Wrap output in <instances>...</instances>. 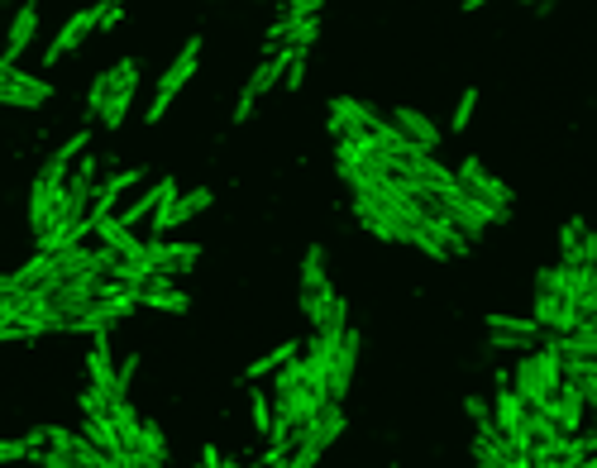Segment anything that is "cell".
<instances>
[{"mask_svg":"<svg viewBox=\"0 0 597 468\" xmlns=\"http://www.w3.org/2000/svg\"><path fill=\"white\" fill-rule=\"evenodd\" d=\"M559 282H564V297L574 306L578 320H597V277L593 268H564L559 263Z\"/></svg>","mask_w":597,"mask_h":468,"instance_id":"12","label":"cell"},{"mask_svg":"<svg viewBox=\"0 0 597 468\" xmlns=\"http://www.w3.org/2000/svg\"><path fill=\"white\" fill-rule=\"evenodd\" d=\"M144 263L158 277H182L201 263V244H168V239H144Z\"/></svg>","mask_w":597,"mask_h":468,"instance_id":"10","label":"cell"},{"mask_svg":"<svg viewBox=\"0 0 597 468\" xmlns=\"http://www.w3.org/2000/svg\"><path fill=\"white\" fill-rule=\"evenodd\" d=\"M110 5H125V0H110Z\"/></svg>","mask_w":597,"mask_h":468,"instance_id":"41","label":"cell"},{"mask_svg":"<svg viewBox=\"0 0 597 468\" xmlns=\"http://www.w3.org/2000/svg\"><path fill=\"white\" fill-rule=\"evenodd\" d=\"M86 144H91V129H77V134H67L63 144H58V153L43 163V172L48 177H58V182H67V168H72V158H82Z\"/></svg>","mask_w":597,"mask_h":468,"instance_id":"24","label":"cell"},{"mask_svg":"<svg viewBox=\"0 0 597 468\" xmlns=\"http://www.w3.org/2000/svg\"><path fill=\"white\" fill-rule=\"evenodd\" d=\"M335 297H340V292H335V282H330V277H325V282H301V316L311 320V330L320 325L325 306H330Z\"/></svg>","mask_w":597,"mask_h":468,"instance_id":"25","label":"cell"},{"mask_svg":"<svg viewBox=\"0 0 597 468\" xmlns=\"http://www.w3.org/2000/svg\"><path fill=\"white\" fill-rule=\"evenodd\" d=\"M359 349H363V335L349 325L335 344V359H330V378H325V397L330 402H344L349 387H354V368H359Z\"/></svg>","mask_w":597,"mask_h":468,"instance_id":"8","label":"cell"},{"mask_svg":"<svg viewBox=\"0 0 597 468\" xmlns=\"http://www.w3.org/2000/svg\"><path fill=\"white\" fill-rule=\"evenodd\" d=\"M373 120H378V110L363 106V101H354V96H340V101H330V134L335 139H354V134H363V129H373Z\"/></svg>","mask_w":597,"mask_h":468,"instance_id":"13","label":"cell"},{"mask_svg":"<svg viewBox=\"0 0 597 468\" xmlns=\"http://www.w3.org/2000/svg\"><path fill=\"white\" fill-rule=\"evenodd\" d=\"M488 335H512V340H526V344H540V325L531 316H502V311H492L488 316Z\"/></svg>","mask_w":597,"mask_h":468,"instance_id":"26","label":"cell"},{"mask_svg":"<svg viewBox=\"0 0 597 468\" xmlns=\"http://www.w3.org/2000/svg\"><path fill=\"white\" fill-rule=\"evenodd\" d=\"M211 206V187H196V192H177L168 196L158 211L149 215V225H153V239H163L168 230H177V225H187V220H196V215Z\"/></svg>","mask_w":597,"mask_h":468,"instance_id":"9","label":"cell"},{"mask_svg":"<svg viewBox=\"0 0 597 468\" xmlns=\"http://www.w3.org/2000/svg\"><path fill=\"white\" fill-rule=\"evenodd\" d=\"M15 459H34L29 440H0V464H15Z\"/></svg>","mask_w":597,"mask_h":468,"instance_id":"34","label":"cell"},{"mask_svg":"<svg viewBox=\"0 0 597 468\" xmlns=\"http://www.w3.org/2000/svg\"><path fill=\"white\" fill-rule=\"evenodd\" d=\"M559 249H564V268H593L597 263V239L588 230V220H569L559 234Z\"/></svg>","mask_w":597,"mask_h":468,"instance_id":"16","label":"cell"},{"mask_svg":"<svg viewBox=\"0 0 597 468\" xmlns=\"http://www.w3.org/2000/svg\"><path fill=\"white\" fill-rule=\"evenodd\" d=\"M531 320L545 330V335H569L578 325L574 306L564 297V282H559V268H545L535 277V306H531Z\"/></svg>","mask_w":597,"mask_h":468,"instance_id":"3","label":"cell"},{"mask_svg":"<svg viewBox=\"0 0 597 468\" xmlns=\"http://www.w3.org/2000/svg\"><path fill=\"white\" fill-rule=\"evenodd\" d=\"M392 129L402 134L406 144H416V149H426V153L440 149V125H435L430 115H421V110L397 106V110H392Z\"/></svg>","mask_w":597,"mask_h":468,"instance_id":"14","label":"cell"},{"mask_svg":"<svg viewBox=\"0 0 597 468\" xmlns=\"http://www.w3.org/2000/svg\"><path fill=\"white\" fill-rule=\"evenodd\" d=\"M120 20H125V10H120V5H101V15H96V29H101V34H110V29H115Z\"/></svg>","mask_w":597,"mask_h":468,"instance_id":"37","label":"cell"},{"mask_svg":"<svg viewBox=\"0 0 597 468\" xmlns=\"http://www.w3.org/2000/svg\"><path fill=\"white\" fill-rule=\"evenodd\" d=\"M249 411H254V430L268 440V430H273V397L263 387H249Z\"/></svg>","mask_w":597,"mask_h":468,"instance_id":"30","label":"cell"},{"mask_svg":"<svg viewBox=\"0 0 597 468\" xmlns=\"http://www.w3.org/2000/svg\"><path fill=\"white\" fill-rule=\"evenodd\" d=\"M139 182H144V168H125V172H115V177H106V182L96 187V196H91V206H86V230H96V220L115 215L120 196H125L129 187H139Z\"/></svg>","mask_w":597,"mask_h":468,"instance_id":"11","label":"cell"},{"mask_svg":"<svg viewBox=\"0 0 597 468\" xmlns=\"http://www.w3.org/2000/svg\"><path fill=\"white\" fill-rule=\"evenodd\" d=\"M101 82V110H96V120L106 129H120L129 115V101H134V86H139V63L134 58H120V63L101 72L96 77Z\"/></svg>","mask_w":597,"mask_h":468,"instance_id":"4","label":"cell"},{"mask_svg":"<svg viewBox=\"0 0 597 468\" xmlns=\"http://www.w3.org/2000/svg\"><path fill=\"white\" fill-rule=\"evenodd\" d=\"M454 177H459V187L469 196H478V201H488V206H497V211H512V187L502 182V177H492L488 163L473 153V158H464L459 168H454Z\"/></svg>","mask_w":597,"mask_h":468,"instance_id":"6","label":"cell"},{"mask_svg":"<svg viewBox=\"0 0 597 468\" xmlns=\"http://www.w3.org/2000/svg\"><path fill=\"white\" fill-rule=\"evenodd\" d=\"M96 15H101V5H82L77 15H67V24H63V29H58V39L48 43V53H43V63H58L63 53H72V48H77V43H82L86 34L96 29Z\"/></svg>","mask_w":597,"mask_h":468,"instance_id":"15","label":"cell"},{"mask_svg":"<svg viewBox=\"0 0 597 468\" xmlns=\"http://www.w3.org/2000/svg\"><path fill=\"white\" fill-rule=\"evenodd\" d=\"M325 244H311L306 258H301V282H325Z\"/></svg>","mask_w":597,"mask_h":468,"instance_id":"32","label":"cell"},{"mask_svg":"<svg viewBox=\"0 0 597 468\" xmlns=\"http://www.w3.org/2000/svg\"><path fill=\"white\" fill-rule=\"evenodd\" d=\"M48 96H53V86H48V82L20 72L15 63H0V106L39 110V106H48Z\"/></svg>","mask_w":597,"mask_h":468,"instance_id":"7","label":"cell"},{"mask_svg":"<svg viewBox=\"0 0 597 468\" xmlns=\"http://www.w3.org/2000/svg\"><path fill=\"white\" fill-rule=\"evenodd\" d=\"M316 10H320V0H287V5H282V20H287V24H292V20H311Z\"/></svg>","mask_w":597,"mask_h":468,"instance_id":"35","label":"cell"},{"mask_svg":"<svg viewBox=\"0 0 597 468\" xmlns=\"http://www.w3.org/2000/svg\"><path fill=\"white\" fill-rule=\"evenodd\" d=\"M39 464L43 468H82V464H72L67 454H53V449H48V454H39Z\"/></svg>","mask_w":597,"mask_h":468,"instance_id":"38","label":"cell"},{"mask_svg":"<svg viewBox=\"0 0 597 468\" xmlns=\"http://www.w3.org/2000/svg\"><path fill=\"white\" fill-rule=\"evenodd\" d=\"M139 292V306H158V311H187V292H177L172 287V277H158L153 273L144 287H134Z\"/></svg>","mask_w":597,"mask_h":468,"instance_id":"21","label":"cell"},{"mask_svg":"<svg viewBox=\"0 0 597 468\" xmlns=\"http://www.w3.org/2000/svg\"><path fill=\"white\" fill-rule=\"evenodd\" d=\"M340 435H344V406L340 402H325L316 416L301 426L297 445L287 449V468H316L320 459H325V449L335 445Z\"/></svg>","mask_w":597,"mask_h":468,"instance_id":"2","label":"cell"},{"mask_svg":"<svg viewBox=\"0 0 597 468\" xmlns=\"http://www.w3.org/2000/svg\"><path fill=\"white\" fill-rule=\"evenodd\" d=\"M473 110H478V86H469V91L459 96V106H454V120H449V129H469Z\"/></svg>","mask_w":597,"mask_h":468,"instance_id":"33","label":"cell"},{"mask_svg":"<svg viewBox=\"0 0 597 468\" xmlns=\"http://www.w3.org/2000/svg\"><path fill=\"white\" fill-rule=\"evenodd\" d=\"M134 373H139V354H125V363H115V378H110V402L129 397V383H134Z\"/></svg>","mask_w":597,"mask_h":468,"instance_id":"31","label":"cell"},{"mask_svg":"<svg viewBox=\"0 0 597 468\" xmlns=\"http://www.w3.org/2000/svg\"><path fill=\"white\" fill-rule=\"evenodd\" d=\"M282 82H287V91H297V86L306 82V53H292V63H287V72H282Z\"/></svg>","mask_w":597,"mask_h":468,"instance_id":"36","label":"cell"},{"mask_svg":"<svg viewBox=\"0 0 597 468\" xmlns=\"http://www.w3.org/2000/svg\"><path fill=\"white\" fill-rule=\"evenodd\" d=\"M483 5H488V0H464V10H483Z\"/></svg>","mask_w":597,"mask_h":468,"instance_id":"40","label":"cell"},{"mask_svg":"<svg viewBox=\"0 0 597 468\" xmlns=\"http://www.w3.org/2000/svg\"><path fill=\"white\" fill-rule=\"evenodd\" d=\"M196 63H201V39H187V43H182V53L172 58V67L163 72V77H158V96H153V106H149V125H153V120H163V115H168L172 96H177L182 86L192 82Z\"/></svg>","mask_w":597,"mask_h":468,"instance_id":"5","label":"cell"},{"mask_svg":"<svg viewBox=\"0 0 597 468\" xmlns=\"http://www.w3.org/2000/svg\"><path fill=\"white\" fill-rule=\"evenodd\" d=\"M86 368H91V392H101L110 402V378H115V359H110V340L106 330H96V349H91V359H86Z\"/></svg>","mask_w":597,"mask_h":468,"instance_id":"23","label":"cell"},{"mask_svg":"<svg viewBox=\"0 0 597 468\" xmlns=\"http://www.w3.org/2000/svg\"><path fill=\"white\" fill-rule=\"evenodd\" d=\"M96 234H101V249H110V254L129 258V263H144V239L129 230V225H120L115 215H106V220H96Z\"/></svg>","mask_w":597,"mask_h":468,"instance_id":"17","label":"cell"},{"mask_svg":"<svg viewBox=\"0 0 597 468\" xmlns=\"http://www.w3.org/2000/svg\"><path fill=\"white\" fill-rule=\"evenodd\" d=\"M34 34H39V5H20V15L10 20V34H5L0 63H20V53L34 43Z\"/></svg>","mask_w":597,"mask_h":468,"instance_id":"19","label":"cell"},{"mask_svg":"<svg viewBox=\"0 0 597 468\" xmlns=\"http://www.w3.org/2000/svg\"><path fill=\"white\" fill-rule=\"evenodd\" d=\"M58 192H63L58 177H48V172L34 177V187H29V225H34V234L48 225V215H53V206H58Z\"/></svg>","mask_w":597,"mask_h":468,"instance_id":"20","label":"cell"},{"mask_svg":"<svg viewBox=\"0 0 597 468\" xmlns=\"http://www.w3.org/2000/svg\"><path fill=\"white\" fill-rule=\"evenodd\" d=\"M464 406H469V416H473V421H488V402H483V397H469Z\"/></svg>","mask_w":597,"mask_h":468,"instance_id":"39","label":"cell"},{"mask_svg":"<svg viewBox=\"0 0 597 468\" xmlns=\"http://www.w3.org/2000/svg\"><path fill=\"white\" fill-rule=\"evenodd\" d=\"M106 421L110 430H115V440H120V449H134V440H139V411L129 406V397H120V402H106Z\"/></svg>","mask_w":597,"mask_h":468,"instance_id":"22","label":"cell"},{"mask_svg":"<svg viewBox=\"0 0 597 468\" xmlns=\"http://www.w3.org/2000/svg\"><path fill=\"white\" fill-rule=\"evenodd\" d=\"M168 196H177V182H172V177H158V182H153V187H144V192L134 196V201H129L125 211L115 215V220H120V225H129V230H134V225H139V220H149V215L158 211V206H163V201H168Z\"/></svg>","mask_w":597,"mask_h":468,"instance_id":"18","label":"cell"},{"mask_svg":"<svg viewBox=\"0 0 597 468\" xmlns=\"http://www.w3.org/2000/svg\"><path fill=\"white\" fill-rule=\"evenodd\" d=\"M297 354H301V344H297V340L278 344V349H268L263 359H254V363H249V373H244V378H249V383H258V378H268V373H278L282 363H287V359H297Z\"/></svg>","mask_w":597,"mask_h":468,"instance_id":"27","label":"cell"},{"mask_svg":"<svg viewBox=\"0 0 597 468\" xmlns=\"http://www.w3.org/2000/svg\"><path fill=\"white\" fill-rule=\"evenodd\" d=\"M129 454H144V459H163V464H168V435L153 426V421H144V426H139V440H134Z\"/></svg>","mask_w":597,"mask_h":468,"instance_id":"29","label":"cell"},{"mask_svg":"<svg viewBox=\"0 0 597 468\" xmlns=\"http://www.w3.org/2000/svg\"><path fill=\"white\" fill-rule=\"evenodd\" d=\"M512 392L521 397V402L531 406V411H550V402H555V392H559V359L550 354V349H526L521 359H516V383Z\"/></svg>","mask_w":597,"mask_h":468,"instance_id":"1","label":"cell"},{"mask_svg":"<svg viewBox=\"0 0 597 468\" xmlns=\"http://www.w3.org/2000/svg\"><path fill=\"white\" fill-rule=\"evenodd\" d=\"M82 440H91L96 449H106V454H125L120 449V440H115V430H110V421H106V411H91L82 421Z\"/></svg>","mask_w":597,"mask_h":468,"instance_id":"28","label":"cell"}]
</instances>
